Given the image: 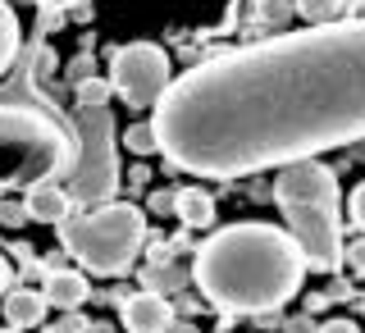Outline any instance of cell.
I'll list each match as a JSON object with an SVG mask.
<instances>
[{"mask_svg":"<svg viewBox=\"0 0 365 333\" xmlns=\"http://www.w3.org/2000/svg\"><path fill=\"white\" fill-rule=\"evenodd\" d=\"M315 333H361V324H356V319L334 315V319H324V324H315Z\"/></svg>","mask_w":365,"mask_h":333,"instance_id":"obj_19","label":"cell"},{"mask_svg":"<svg viewBox=\"0 0 365 333\" xmlns=\"http://www.w3.org/2000/svg\"><path fill=\"white\" fill-rule=\"evenodd\" d=\"M51 333H91V319L78 315V311H64V315L51 324Z\"/></svg>","mask_w":365,"mask_h":333,"instance_id":"obj_17","label":"cell"},{"mask_svg":"<svg viewBox=\"0 0 365 333\" xmlns=\"http://www.w3.org/2000/svg\"><path fill=\"white\" fill-rule=\"evenodd\" d=\"M123 142H128V151H133V155H151V151H155V133H151V123H133V128L123 133Z\"/></svg>","mask_w":365,"mask_h":333,"instance_id":"obj_15","label":"cell"},{"mask_svg":"<svg viewBox=\"0 0 365 333\" xmlns=\"http://www.w3.org/2000/svg\"><path fill=\"white\" fill-rule=\"evenodd\" d=\"M274 201H279L288 228L283 233L302 251L306 274H334L342 265V192L338 174L324 160H297L283 165L274 178Z\"/></svg>","mask_w":365,"mask_h":333,"instance_id":"obj_4","label":"cell"},{"mask_svg":"<svg viewBox=\"0 0 365 333\" xmlns=\"http://www.w3.org/2000/svg\"><path fill=\"white\" fill-rule=\"evenodd\" d=\"M68 114V137L73 155L60 169V188L73 201V210L106 205L119 192V155H114V119H110V83L106 78H78L73 83V106Z\"/></svg>","mask_w":365,"mask_h":333,"instance_id":"obj_5","label":"cell"},{"mask_svg":"<svg viewBox=\"0 0 365 333\" xmlns=\"http://www.w3.org/2000/svg\"><path fill=\"white\" fill-rule=\"evenodd\" d=\"M23 220H28V215H23V205H14V201L0 205V224H5V228H19Z\"/></svg>","mask_w":365,"mask_h":333,"instance_id":"obj_21","label":"cell"},{"mask_svg":"<svg viewBox=\"0 0 365 333\" xmlns=\"http://www.w3.org/2000/svg\"><path fill=\"white\" fill-rule=\"evenodd\" d=\"M19 46H23V32H19V14L0 0V78L14 68L19 60Z\"/></svg>","mask_w":365,"mask_h":333,"instance_id":"obj_13","label":"cell"},{"mask_svg":"<svg viewBox=\"0 0 365 333\" xmlns=\"http://www.w3.org/2000/svg\"><path fill=\"white\" fill-rule=\"evenodd\" d=\"M347 210H351V220H356V228L365 233V183H356V192L347 197Z\"/></svg>","mask_w":365,"mask_h":333,"instance_id":"obj_18","label":"cell"},{"mask_svg":"<svg viewBox=\"0 0 365 333\" xmlns=\"http://www.w3.org/2000/svg\"><path fill=\"white\" fill-rule=\"evenodd\" d=\"M46 306H55V311H78V306L91 297V283L83 279L78 270H46Z\"/></svg>","mask_w":365,"mask_h":333,"instance_id":"obj_10","label":"cell"},{"mask_svg":"<svg viewBox=\"0 0 365 333\" xmlns=\"http://www.w3.org/2000/svg\"><path fill=\"white\" fill-rule=\"evenodd\" d=\"M110 91H119L133 110H155L160 96L174 83V64L169 51L155 41H128L110 55Z\"/></svg>","mask_w":365,"mask_h":333,"instance_id":"obj_7","label":"cell"},{"mask_svg":"<svg viewBox=\"0 0 365 333\" xmlns=\"http://www.w3.org/2000/svg\"><path fill=\"white\" fill-rule=\"evenodd\" d=\"M342 265H351L356 274H365V237L356 247H342Z\"/></svg>","mask_w":365,"mask_h":333,"instance_id":"obj_20","label":"cell"},{"mask_svg":"<svg viewBox=\"0 0 365 333\" xmlns=\"http://www.w3.org/2000/svg\"><path fill=\"white\" fill-rule=\"evenodd\" d=\"M9 288H19V274L9 270V260H5V256H0V297H5Z\"/></svg>","mask_w":365,"mask_h":333,"instance_id":"obj_22","label":"cell"},{"mask_svg":"<svg viewBox=\"0 0 365 333\" xmlns=\"http://www.w3.org/2000/svg\"><path fill=\"white\" fill-rule=\"evenodd\" d=\"M174 215L187 228H210L215 224V197L201 188H178L174 192Z\"/></svg>","mask_w":365,"mask_h":333,"instance_id":"obj_12","label":"cell"},{"mask_svg":"<svg viewBox=\"0 0 365 333\" xmlns=\"http://www.w3.org/2000/svg\"><path fill=\"white\" fill-rule=\"evenodd\" d=\"M51 68L55 51L37 41L28 51V83L19 96H0V188H37L55 183L60 169L73 155L64 114L55 110L51 96Z\"/></svg>","mask_w":365,"mask_h":333,"instance_id":"obj_3","label":"cell"},{"mask_svg":"<svg viewBox=\"0 0 365 333\" xmlns=\"http://www.w3.org/2000/svg\"><path fill=\"white\" fill-rule=\"evenodd\" d=\"M23 215L37 224H55L60 228L68 215H73V201L64 197L60 183H37V188H28V197H23Z\"/></svg>","mask_w":365,"mask_h":333,"instance_id":"obj_9","label":"cell"},{"mask_svg":"<svg viewBox=\"0 0 365 333\" xmlns=\"http://www.w3.org/2000/svg\"><path fill=\"white\" fill-rule=\"evenodd\" d=\"M347 19H361L365 23V0H347Z\"/></svg>","mask_w":365,"mask_h":333,"instance_id":"obj_26","label":"cell"},{"mask_svg":"<svg viewBox=\"0 0 365 333\" xmlns=\"http://www.w3.org/2000/svg\"><path fill=\"white\" fill-rule=\"evenodd\" d=\"M155 151L197 178H242L365 137V23L205 55L160 96Z\"/></svg>","mask_w":365,"mask_h":333,"instance_id":"obj_1","label":"cell"},{"mask_svg":"<svg viewBox=\"0 0 365 333\" xmlns=\"http://www.w3.org/2000/svg\"><path fill=\"white\" fill-rule=\"evenodd\" d=\"M174 319V306L160 292H133L123 297V329L128 333H165Z\"/></svg>","mask_w":365,"mask_h":333,"instance_id":"obj_8","label":"cell"},{"mask_svg":"<svg viewBox=\"0 0 365 333\" xmlns=\"http://www.w3.org/2000/svg\"><path fill=\"white\" fill-rule=\"evenodd\" d=\"M0 333H23V329H9V324H0Z\"/></svg>","mask_w":365,"mask_h":333,"instance_id":"obj_27","label":"cell"},{"mask_svg":"<svg viewBox=\"0 0 365 333\" xmlns=\"http://www.w3.org/2000/svg\"><path fill=\"white\" fill-rule=\"evenodd\" d=\"M151 210H174V192H160V197H151Z\"/></svg>","mask_w":365,"mask_h":333,"instance_id":"obj_25","label":"cell"},{"mask_svg":"<svg viewBox=\"0 0 365 333\" xmlns=\"http://www.w3.org/2000/svg\"><path fill=\"white\" fill-rule=\"evenodd\" d=\"M283 333H315V319H288V324H283Z\"/></svg>","mask_w":365,"mask_h":333,"instance_id":"obj_23","label":"cell"},{"mask_svg":"<svg viewBox=\"0 0 365 333\" xmlns=\"http://www.w3.org/2000/svg\"><path fill=\"white\" fill-rule=\"evenodd\" d=\"M46 319V297L37 288H9L5 292V324L9 329H37Z\"/></svg>","mask_w":365,"mask_h":333,"instance_id":"obj_11","label":"cell"},{"mask_svg":"<svg viewBox=\"0 0 365 333\" xmlns=\"http://www.w3.org/2000/svg\"><path fill=\"white\" fill-rule=\"evenodd\" d=\"M292 9L311 23V28H329V23L347 19V0H297Z\"/></svg>","mask_w":365,"mask_h":333,"instance_id":"obj_14","label":"cell"},{"mask_svg":"<svg viewBox=\"0 0 365 333\" xmlns=\"http://www.w3.org/2000/svg\"><path fill=\"white\" fill-rule=\"evenodd\" d=\"M165 333H201L197 324H192V319H182V315H174V319H169V329Z\"/></svg>","mask_w":365,"mask_h":333,"instance_id":"obj_24","label":"cell"},{"mask_svg":"<svg viewBox=\"0 0 365 333\" xmlns=\"http://www.w3.org/2000/svg\"><path fill=\"white\" fill-rule=\"evenodd\" d=\"M78 5H87V0H37V9H41V32L51 28V23H60L64 9H78Z\"/></svg>","mask_w":365,"mask_h":333,"instance_id":"obj_16","label":"cell"},{"mask_svg":"<svg viewBox=\"0 0 365 333\" xmlns=\"http://www.w3.org/2000/svg\"><path fill=\"white\" fill-rule=\"evenodd\" d=\"M201 297L215 306L224 319L237 315H274L302 292L306 265L302 251L283 228L242 220L215 228L210 237L197 247L192 260Z\"/></svg>","mask_w":365,"mask_h":333,"instance_id":"obj_2","label":"cell"},{"mask_svg":"<svg viewBox=\"0 0 365 333\" xmlns=\"http://www.w3.org/2000/svg\"><path fill=\"white\" fill-rule=\"evenodd\" d=\"M60 247L87 274L119 279L137 265V251L146 247V210L133 201H106L73 210L60 224Z\"/></svg>","mask_w":365,"mask_h":333,"instance_id":"obj_6","label":"cell"},{"mask_svg":"<svg viewBox=\"0 0 365 333\" xmlns=\"http://www.w3.org/2000/svg\"><path fill=\"white\" fill-rule=\"evenodd\" d=\"M361 315H365V297H361Z\"/></svg>","mask_w":365,"mask_h":333,"instance_id":"obj_28","label":"cell"}]
</instances>
